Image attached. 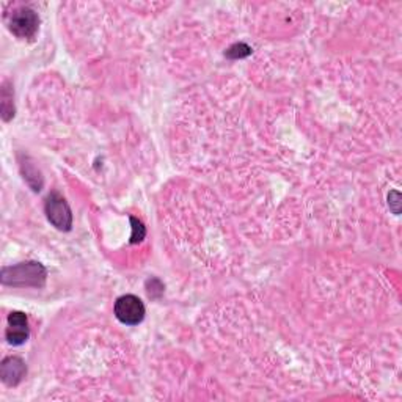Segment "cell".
I'll return each instance as SVG.
<instances>
[{
  "label": "cell",
  "mask_w": 402,
  "mask_h": 402,
  "mask_svg": "<svg viewBox=\"0 0 402 402\" xmlns=\"http://www.w3.org/2000/svg\"><path fill=\"white\" fill-rule=\"evenodd\" d=\"M46 268L38 261L6 265L0 272L2 285L13 286V288H42L46 283Z\"/></svg>",
  "instance_id": "1"
},
{
  "label": "cell",
  "mask_w": 402,
  "mask_h": 402,
  "mask_svg": "<svg viewBox=\"0 0 402 402\" xmlns=\"http://www.w3.org/2000/svg\"><path fill=\"white\" fill-rule=\"evenodd\" d=\"M45 211L50 224L60 231H69L73 226V214L68 201L64 200L59 192L49 193L45 203Z\"/></svg>",
  "instance_id": "2"
},
{
  "label": "cell",
  "mask_w": 402,
  "mask_h": 402,
  "mask_svg": "<svg viewBox=\"0 0 402 402\" xmlns=\"http://www.w3.org/2000/svg\"><path fill=\"white\" fill-rule=\"evenodd\" d=\"M113 311L121 324L126 326L140 324L147 313L143 302L137 296H134V294H126V296H121L120 299H117Z\"/></svg>",
  "instance_id": "3"
},
{
  "label": "cell",
  "mask_w": 402,
  "mask_h": 402,
  "mask_svg": "<svg viewBox=\"0 0 402 402\" xmlns=\"http://www.w3.org/2000/svg\"><path fill=\"white\" fill-rule=\"evenodd\" d=\"M8 27L18 38L30 40L35 37V33L38 32L40 18L38 14L32 8H28V6H21V8L11 13Z\"/></svg>",
  "instance_id": "4"
},
{
  "label": "cell",
  "mask_w": 402,
  "mask_h": 402,
  "mask_svg": "<svg viewBox=\"0 0 402 402\" xmlns=\"http://www.w3.org/2000/svg\"><path fill=\"white\" fill-rule=\"evenodd\" d=\"M6 340L13 346H21L24 344L28 336H30V328H28V319L23 311H11L8 316V328L5 332Z\"/></svg>",
  "instance_id": "5"
},
{
  "label": "cell",
  "mask_w": 402,
  "mask_h": 402,
  "mask_svg": "<svg viewBox=\"0 0 402 402\" xmlns=\"http://www.w3.org/2000/svg\"><path fill=\"white\" fill-rule=\"evenodd\" d=\"M27 374V366L23 358L6 357L0 364V377L8 386H16Z\"/></svg>",
  "instance_id": "6"
},
{
  "label": "cell",
  "mask_w": 402,
  "mask_h": 402,
  "mask_svg": "<svg viewBox=\"0 0 402 402\" xmlns=\"http://www.w3.org/2000/svg\"><path fill=\"white\" fill-rule=\"evenodd\" d=\"M2 117L5 121L14 117V104H13V90L10 84L5 82L2 88Z\"/></svg>",
  "instance_id": "7"
},
{
  "label": "cell",
  "mask_w": 402,
  "mask_h": 402,
  "mask_svg": "<svg viewBox=\"0 0 402 402\" xmlns=\"http://www.w3.org/2000/svg\"><path fill=\"white\" fill-rule=\"evenodd\" d=\"M21 168H23V175H24L25 181L28 183V185H30V188L35 190V183H33V179H35V181H37L38 189L41 190V188H42V178H41L40 171L35 168V165L23 162V163H21Z\"/></svg>",
  "instance_id": "8"
},
{
  "label": "cell",
  "mask_w": 402,
  "mask_h": 402,
  "mask_svg": "<svg viewBox=\"0 0 402 402\" xmlns=\"http://www.w3.org/2000/svg\"><path fill=\"white\" fill-rule=\"evenodd\" d=\"M250 52H251V49L247 45L239 42V45H234L229 47L225 52V55L229 57V59H243V57L250 55Z\"/></svg>",
  "instance_id": "9"
},
{
  "label": "cell",
  "mask_w": 402,
  "mask_h": 402,
  "mask_svg": "<svg viewBox=\"0 0 402 402\" xmlns=\"http://www.w3.org/2000/svg\"><path fill=\"white\" fill-rule=\"evenodd\" d=\"M132 222V236H131V243H137L140 241H143L147 234V229L143 226V224L140 220H137L135 217H131Z\"/></svg>",
  "instance_id": "10"
},
{
  "label": "cell",
  "mask_w": 402,
  "mask_h": 402,
  "mask_svg": "<svg viewBox=\"0 0 402 402\" xmlns=\"http://www.w3.org/2000/svg\"><path fill=\"white\" fill-rule=\"evenodd\" d=\"M154 280H156V278H153V283H154ZM156 285H159V289H157V291H159V292H163V285H162V283L159 282V280H156ZM154 291H156L154 288H153V289L148 288V294H149V297H154Z\"/></svg>",
  "instance_id": "11"
}]
</instances>
